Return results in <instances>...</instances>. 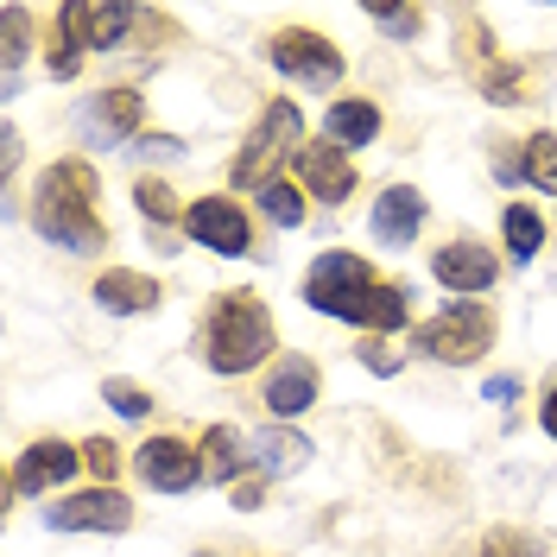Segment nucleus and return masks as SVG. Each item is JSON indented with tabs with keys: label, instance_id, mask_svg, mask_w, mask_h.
<instances>
[{
	"label": "nucleus",
	"instance_id": "17",
	"mask_svg": "<svg viewBox=\"0 0 557 557\" xmlns=\"http://www.w3.org/2000/svg\"><path fill=\"white\" fill-rule=\"evenodd\" d=\"M96 305H102L108 317H139L159 305V285L146 273H127V267H114V273L96 278Z\"/></svg>",
	"mask_w": 557,
	"mask_h": 557
},
{
	"label": "nucleus",
	"instance_id": "26",
	"mask_svg": "<svg viewBox=\"0 0 557 557\" xmlns=\"http://www.w3.org/2000/svg\"><path fill=\"white\" fill-rule=\"evenodd\" d=\"M0 20H7V83H13V70L26 58V7H7Z\"/></svg>",
	"mask_w": 557,
	"mask_h": 557
},
{
	"label": "nucleus",
	"instance_id": "31",
	"mask_svg": "<svg viewBox=\"0 0 557 557\" xmlns=\"http://www.w3.org/2000/svg\"><path fill=\"white\" fill-rule=\"evenodd\" d=\"M482 399L487 406H513V399H520V374H494V381L482 386Z\"/></svg>",
	"mask_w": 557,
	"mask_h": 557
},
{
	"label": "nucleus",
	"instance_id": "10",
	"mask_svg": "<svg viewBox=\"0 0 557 557\" xmlns=\"http://www.w3.org/2000/svg\"><path fill=\"white\" fill-rule=\"evenodd\" d=\"M412 292L406 285H381V278H368V285H355L343 298H330V305H317L323 317H343V323H361V330H399L406 323V305Z\"/></svg>",
	"mask_w": 557,
	"mask_h": 557
},
{
	"label": "nucleus",
	"instance_id": "8",
	"mask_svg": "<svg viewBox=\"0 0 557 557\" xmlns=\"http://www.w3.org/2000/svg\"><path fill=\"white\" fill-rule=\"evenodd\" d=\"M184 228L197 235V247H215V253H228V260H242L247 247H253L247 209L235 203V197H197V203L184 209Z\"/></svg>",
	"mask_w": 557,
	"mask_h": 557
},
{
	"label": "nucleus",
	"instance_id": "25",
	"mask_svg": "<svg viewBox=\"0 0 557 557\" xmlns=\"http://www.w3.org/2000/svg\"><path fill=\"white\" fill-rule=\"evenodd\" d=\"M102 399L121 418H146V412H152V393H146V386H134V381H102Z\"/></svg>",
	"mask_w": 557,
	"mask_h": 557
},
{
	"label": "nucleus",
	"instance_id": "11",
	"mask_svg": "<svg viewBox=\"0 0 557 557\" xmlns=\"http://www.w3.org/2000/svg\"><path fill=\"white\" fill-rule=\"evenodd\" d=\"M134 469L146 475V487H159V494H184V487L203 482V456L190 450V444H177V437H152V444L134 456Z\"/></svg>",
	"mask_w": 557,
	"mask_h": 557
},
{
	"label": "nucleus",
	"instance_id": "12",
	"mask_svg": "<svg viewBox=\"0 0 557 557\" xmlns=\"http://www.w3.org/2000/svg\"><path fill=\"white\" fill-rule=\"evenodd\" d=\"M298 177H305V197L343 203L348 190H355V159L336 139H317V146H298Z\"/></svg>",
	"mask_w": 557,
	"mask_h": 557
},
{
	"label": "nucleus",
	"instance_id": "13",
	"mask_svg": "<svg viewBox=\"0 0 557 557\" xmlns=\"http://www.w3.org/2000/svg\"><path fill=\"white\" fill-rule=\"evenodd\" d=\"M368 228H374V242L381 247H406L424 228V197H418L412 184H393L374 197V215H368Z\"/></svg>",
	"mask_w": 557,
	"mask_h": 557
},
{
	"label": "nucleus",
	"instance_id": "29",
	"mask_svg": "<svg viewBox=\"0 0 557 557\" xmlns=\"http://www.w3.org/2000/svg\"><path fill=\"white\" fill-rule=\"evenodd\" d=\"M482 557H539V545H532V539H520V532H494Z\"/></svg>",
	"mask_w": 557,
	"mask_h": 557
},
{
	"label": "nucleus",
	"instance_id": "34",
	"mask_svg": "<svg viewBox=\"0 0 557 557\" xmlns=\"http://www.w3.org/2000/svg\"><path fill=\"white\" fill-rule=\"evenodd\" d=\"M539 418H545V431H552V437H557V386H552V393H545V406H539Z\"/></svg>",
	"mask_w": 557,
	"mask_h": 557
},
{
	"label": "nucleus",
	"instance_id": "6",
	"mask_svg": "<svg viewBox=\"0 0 557 557\" xmlns=\"http://www.w3.org/2000/svg\"><path fill=\"white\" fill-rule=\"evenodd\" d=\"M273 64L285 70V76H298L305 89H336V83H343V51L323 33H278Z\"/></svg>",
	"mask_w": 557,
	"mask_h": 557
},
{
	"label": "nucleus",
	"instance_id": "16",
	"mask_svg": "<svg viewBox=\"0 0 557 557\" xmlns=\"http://www.w3.org/2000/svg\"><path fill=\"white\" fill-rule=\"evenodd\" d=\"M253 462H260V475H298L311 462V437L285 431V424H267V431H253Z\"/></svg>",
	"mask_w": 557,
	"mask_h": 557
},
{
	"label": "nucleus",
	"instance_id": "5",
	"mask_svg": "<svg viewBox=\"0 0 557 557\" xmlns=\"http://www.w3.org/2000/svg\"><path fill=\"white\" fill-rule=\"evenodd\" d=\"M139 7L127 0H70L64 13H58V26H64V45L83 58V51H114L121 38L134 33Z\"/></svg>",
	"mask_w": 557,
	"mask_h": 557
},
{
	"label": "nucleus",
	"instance_id": "3",
	"mask_svg": "<svg viewBox=\"0 0 557 557\" xmlns=\"http://www.w3.org/2000/svg\"><path fill=\"white\" fill-rule=\"evenodd\" d=\"M298 146H305V114L292 96H278L267 102L260 114V127L247 134V146L235 152V184H253V190H267L278 172V159H298Z\"/></svg>",
	"mask_w": 557,
	"mask_h": 557
},
{
	"label": "nucleus",
	"instance_id": "4",
	"mask_svg": "<svg viewBox=\"0 0 557 557\" xmlns=\"http://www.w3.org/2000/svg\"><path fill=\"white\" fill-rule=\"evenodd\" d=\"M487 343H494V317H487V305H475V298H456L444 317H431V323L418 330V348H424L431 361H450V368H469Z\"/></svg>",
	"mask_w": 557,
	"mask_h": 557
},
{
	"label": "nucleus",
	"instance_id": "15",
	"mask_svg": "<svg viewBox=\"0 0 557 557\" xmlns=\"http://www.w3.org/2000/svg\"><path fill=\"white\" fill-rule=\"evenodd\" d=\"M431 273L444 278L450 292H487L494 285V273H500V260L487 253V247H475V242H450V247H437V260H431Z\"/></svg>",
	"mask_w": 557,
	"mask_h": 557
},
{
	"label": "nucleus",
	"instance_id": "22",
	"mask_svg": "<svg viewBox=\"0 0 557 557\" xmlns=\"http://www.w3.org/2000/svg\"><path fill=\"white\" fill-rule=\"evenodd\" d=\"M525 177H532L539 190H552V197H557V134L525 139Z\"/></svg>",
	"mask_w": 557,
	"mask_h": 557
},
{
	"label": "nucleus",
	"instance_id": "19",
	"mask_svg": "<svg viewBox=\"0 0 557 557\" xmlns=\"http://www.w3.org/2000/svg\"><path fill=\"white\" fill-rule=\"evenodd\" d=\"M247 450H253V444H242V431H235V424H209L203 431V482H242V462H247Z\"/></svg>",
	"mask_w": 557,
	"mask_h": 557
},
{
	"label": "nucleus",
	"instance_id": "7",
	"mask_svg": "<svg viewBox=\"0 0 557 557\" xmlns=\"http://www.w3.org/2000/svg\"><path fill=\"white\" fill-rule=\"evenodd\" d=\"M139 114H146V102H139L134 89H102V96H83L76 134H83V146H127Z\"/></svg>",
	"mask_w": 557,
	"mask_h": 557
},
{
	"label": "nucleus",
	"instance_id": "1",
	"mask_svg": "<svg viewBox=\"0 0 557 557\" xmlns=\"http://www.w3.org/2000/svg\"><path fill=\"white\" fill-rule=\"evenodd\" d=\"M96 197H102L96 165H89V159H58L51 172L38 177L33 228L51 247H64V253H96V247L108 242L102 215H96Z\"/></svg>",
	"mask_w": 557,
	"mask_h": 557
},
{
	"label": "nucleus",
	"instance_id": "30",
	"mask_svg": "<svg viewBox=\"0 0 557 557\" xmlns=\"http://www.w3.org/2000/svg\"><path fill=\"white\" fill-rule=\"evenodd\" d=\"M361 368H368V374H399V355H386L381 336H368V343H361Z\"/></svg>",
	"mask_w": 557,
	"mask_h": 557
},
{
	"label": "nucleus",
	"instance_id": "24",
	"mask_svg": "<svg viewBox=\"0 0 557 557\" xmlns=\"http://www.w3.org/2000/svg\"><path fill=\"white\" fill-rule=\"evenodd\" d=\"M134 203H139V215H152V222H172V215H177L172 184H159V177H139V184H134Z\"/></svg>",
	"mask_w": 557,
	"mask_h": 557
},
{
	"label": "nucleus",
	"instance_id": "20",
	"mask_svg": "<svg viewBox=\"0 0 557 557\" xmlns=\"http://www.w3.org/2000/svg\"><path fill=\"white\" fill-rule=\"evenodd\" d=\"M323 127H330V139H336V146H374V139H381V108L374 102H361V96H348V102H336L330 108V121H323Z\"/></svg>",
	"mask_w": 557,
	"mask_h": 557
},
{
	"label": "nucleus",
	"instance_id": "33",
	"mask_svg": "<svg viewBox=\"0 0 557 557\" xmlns=\"http://www.w3.org/2000/svg\"><path fill=\"white\" fill-rule=\"evenodd\" d=\"M228 500H235L242 513H253V507H260V475H242V482L228 487Z\"/></svg>",
	"mask_w": 557,
	"mask_h": 557
},
{
	"label": "nucleus",
	"instance_id": "18",
	"mask_svg": "<svg viewBox=\"0 0 557 557\" xmlns=\"http://www.w3.org/2000/svg\"><path fill=\"white\" fill-rule=\"evenodd\" d=\"M267 406L273 418H298L317 406V368L311 361H278V374L267 381Z\"/></svg>",
	"mask_w": 557,
	"mask_h": 557
},
{
	"label": "nucleus",
	"instance_id": "28",
	"mask_svg": "<svg viewBox=\"0 0 557 557\" xmlns=\"http://www.w3.org/2000/svg\"><path fill=\"white\" fill-rule=\"evenodd\" d=\"M83 462L102 475V487H114L108 475H114V462H121V456H114V444H108V437H89V444H83Z\"/></svg>",
	"mask_w": 557,
	"mask_h": 557
},
{
	"label": "nucleus",
	"instance_id": "14",
	"mask_svg": "<svg viewBox=\"0 0 557 557\" xmlns=\"http://www.w3.org/2000/svg\"><path fill=\"white\" fill-rule=\"evenodd\" d=\"M76 462H83V450H70L64 437H38L33 450L20 456V469H13V494H45V487L70 482Z\"/></svg>",
	"mask_w": 557,
	"mask_h": 557
},
{
	"label": "nucleus",
	"instance_id": "21",
	"mask_svg": "<svg viewBox=\"0 0 557 557\" xmlns=\"http://www.w3.org/2000/svg\"><path fill=\"white\" fill-rule=\"evenodd\" d=\"M500 222H507V253H513V260H532V253L545 247V222H539V209L513 203Z\"/></svg>",
	"mask_w": 557,
	"mask_h": 557
},
{
	"label": "nucleus",
	"instance_id": "2",
	"mask_svg": "<svg viewBox=\"0 0 557 557\" xmlns=\"http://www.w3.org/2000/svg\"><path fill=\"white\" fill-rule=\"evenodd\" d=\"M273 355V317L260 298H247V292H228V298H215V311L203 323V361L215 374H247V368H260Z\"/></svg>",
	"mask_w": 557,
	"mask_h": 557
},
{
	"label": "nucleus",
	"instance_id": "9",
	"mask_svg": "<svg viewBox=\"0 0 557 557\" xmlns=\"http://www.w3.org/2000/svg\"><path fill=\"white\" fill-rule=\"evenodd\" d=\"M45 525H51V532H127V525H134V507H127L121 487H89V494H76V500L45 507Z\"/></svg>",
	"mask_w": 557,
	"mask_h": 557
},
{
	"label": "nucleus",
	"instance_id": "32",
	"mask_svg": "<svg viewBox=\"0 0 557 557\" xmlns=\"http://www.w3.org/2000/svg\"><path fill=\"white\" fill-rule=\"evenodd\" d=\"M134 152H139V159H177L184 146H177L172 134H146V139H139V146H134Z\"/></svg>",
	"mask_w": 557,
	"mask_h": 557
},
{
	"label": "nucleus",
	"instance_id": "23",
	"mask_svg": "<svg viewBox=\"0 0 557 557\" xmlns=\"http://www.w3.org/2000/svg\"><path fill=\"white\" fill-rule=\"evenodd\" d=\"M260 209H267V215H273L278 228H298V222H305V197H298V190H292V184H267V190H260Z\"/></svg>",
	"mask_w": 557,
	"mask_h": 557
},
{
	"label": "nucleus",
	"instance_id": "27",
	"mask_svg": "<svg viewBox=\"0 0 557 557\" xmlns=\"http://www.w3.org/2000/svg\"><path fill=\"white\" fill-rule=\"evenodd\" d=\"M374 26L393 33V38H412L418 26H424V13H418V7H399V13H393V7H374Z\"/></svg>",
	"mask_w": 557,
	"mask_h": 557
}]
</instances>
